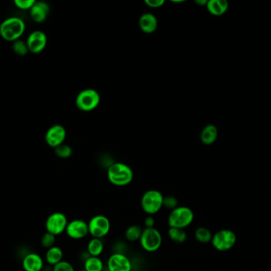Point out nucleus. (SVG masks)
I'll list each match as a JSON object with an SVG mask.
<instances>
[{
	"instance_id": "obj_26",
	"label": "nucleus",
	"mask_w": 271,
	"mask_h": 271,
	"mask_svg": "<svg viewBox=\"0 0 271 271\" xmlns=\"http://www.w3.org/2000/svg\"><path fill=\"white\" fill-rule=\"evenodd\" d=\"M55 235H53L50 232H47V231L41 238V244H42V247H45L46 249H49L50 247L55 246Z\"/></svg>"
},
{
	"instance_id": "obj_1",
	"label": "nucleus",
	"mask_w": 271,
	"mask_h": 271,
	"mask_svg": "<svg viewBox=\"0 0 271 271\" xmlns=\"http://www.w3.org/2000/svg\"><path fill=\"white\" fill-rule=\"evenodd\" d=\"M107 177L110 183L116 186H125L130 184L133 179V172L125 164L117 162L109 166Z\"/></svg>"
},
{
	"instance_id": "obj_27",
	"label": "nucleus",
	"mask_w": 271,
	"mask_h": 271,
	"mask_svg": "<svg viewBox=\"0 0 271 271\" xmlns=\"http://www.w3.org/2000/svg\"><path fill=\"white\" fill-rule=\"evenodd\" d=\"M163 207H164L166 209L172 210L175 209L178 207V201L174 196H167L163 198Z\"/></svg>"
},
{
	"instance_id": "obj_29",
	"label": "nucleus",
	"mask_w": 271,
	"mask_h": 271,
	"mask_svg": "<svg viewBox=\"0 0 271 271\" xmlns=\"http://www.w3.org/2000/svg\"><path fill=\"white\" fill-rule=\"evenodd\" d=\"M36 1L34 0H15L14 5L17 8L20 10H30L35 4Z\"/></svg>"
},
{
	"instance_id": "obj_13",
	"label": "nucleus",
	"mask_w": 271,
	"mask_h": 271,
	"mask_svg": "<svg viewBox=\"0 0 271 271\" xmlns=\"http://www.w3.org/2000/svg\"><path fill=\"white\" fill-rule=\"evenodd\" d=\"M26 44L30 52L33 54H39L46 48L47 38L46 34L41 30H35L28 37Z\"/></svg>"
},
{
	"instance_id": "obj_12",
	"label": "nucleus",
	"mask_w": 271,
	"mask_h": 271,
	"mask_svg": "<svg viewBox=\"0 0 271 271\" xmlns=\"http://www.w3.org/2000/svg\"><path fill=\"white\" fill-rule=\"evenodd\" d=\"M107 267L109 271H131L132 263L129 258L122 253H114L109 256Z\"/></svg>"
},
{
	"instance_id": "obj_4",
	"label": "nucleus",
	"mask_w": 271,
	"mask_h": 271,
	"mask_svg": "<svg viewBox=\"0 0 271 271\" xmlns=\"http://www.w3.org/2000/svg\"><path fill=\"white\" fill-rule=\"evenodd\" d=\"M163 198L158 190H148L141 198V208L148 215H156L162 209Z\"/></svg>"
},
{
	"instance_id": "obj_7",
	"label": "nucleus",
	"mask_w": 271,
	"mask_h": 271,
	"mask_svg": "<svg viewBox=\"0 0 271 271\" xmlns=\"http://www.w3.org/2000/svg\"><path fill=\"white\" fill-rule=\"evenodd\" d=\"M213 247L219 251H227L232 249L236 243V235L233 231L223 229L217 231L213 235Z\"/></svg>"
},
{
	"instance_id": "obj_32",
	"label": "nucleus",
	"mask_w": 271,
	"mask_h": 271,
	"mask_svg": "<svg viewBox=\"0 0 271 271\" xmlns=\"http://www.w3.org/2000/svg\"><path fill=\"white\" fill-rule=\"evenodd\" d=\"M145 228H154L156 221H155L153 215H147L144 221Z\"/></svg>"
},
{
	"instance_id": "obj_22",
	"label": "nucleus",
	"mask_w": 271,
	"mask_h": 271,
	"mask_svg": "<svg viewBox=\"0 0 271 271\" xmlns=\"http://www.w3.org/2000/svg\"><path fill=\"white\" fill-rule=\"evenodd\" d=\"M143 228L140 225H131L127 228L125 232V236L129 242L140 241L142 235Z\"/></svg>"
},
{
	"instance_id": "obj_19",
	"label": "nucleus",
	"mask_w": 271,
	"mask_h": 271,
	"mask_svg": "<svg viewBox=\"0 0 271 271\" xmlns=\"http://www.w3.org/2000/svg\"><path fill=\"white\" fill-rule=\"evenodd\" d=\"M63 252L61 248L57 246H54L47 249L46 253V263L52 267L63 261Z\"/></svg>"
},
{
	"instance_id": "obj_6",
	"label": "nucleus",
	"mask_w": 271,
	"mask_h": 271,
	"mask_svg": "<svg viewBox=\"0 0 271 271\" xmlns=\"http://www.w3.org/2000/svg\"><path fill=\"white\" fill-rule=\"evenodd\" d=\"M88 231L92 238L102 239L109 234L111 229L109 219L105 215H97L90 219L88 222Z\"/></svg>"
},
{
	"instance_id": "obj_16",
	"label": "nucleus",
	"mask_w": 271,
	"mask_h": 271,
	"mask_svg": "<svg viewBox=\"0 0 271 271\" xmlns=\"http://www.w3.org/2000/svg\"><path fill=\"white\" fill-rule=\"evenodd\" d=\"M206 6L210 14L214 16H221L227 12L229 4L226 0H210Z\"/></svg>"
},
{
	"instance_id": "obj_30",
	"label": "nucleus",
	"mask_w": 271,
	"mask_h": 271,
	"mask_svg": "<svg viewBox=\"0 0 271 271\" xmlns=\"http://www.w3.org/2000/svg\"><path fill=\"white\" fill-rule=\"evenodd\" d=\"M53 271H75L73 266L69 262L61 261L53 267Z\"/></svg>"
},
{
	"instance_id": "obj_34",
	"label": "nucleus",
	"mask_w": 271,
	"mask_h": 271,
	"mask_svg": "<svg viewBox=\"0 0 271 271\" xmlns=\"http://www.w3.org/2000/svg\"><path fill=\"white\" fill-rule=\"evenodd\" d=\"M85 271V270L83 269V270H81V271Z\"/></svg>"
},
{
	"instance_id": "obj_17",
	"label": "nucleus",
	"mask_w": 271,
	"mask_h": 271,
	"mask_svg": "<svg viewBox=\"0 0 271 271\" xmlns=\"http://www.w3.org/2000/svg\"><path fill=\"white\" fill-rule=\"evenodd\" d=\"M158 22L156 17L152 14H143L139 20V26L143 32L146 34H153L157 30Z\"/></svg>"
},
{
	"instance_id": "obj_33",
	"label": "nucleus",
	"mask_w": 271,
	"mask_h": 271,
	"mask_svg": "<svg viewBox=\"0 0 271 271\" xmlns=\"http://www.w3.org/2000/svg\"><path fill=\"white\" fill-rule=\"evenodd\" d=\"M197 4L199 5V6H206V4H207V2H208V1H206V0H197L196 2Z\"/></svg>"
},
{
	"instance_id": "obj_5",
	"label": "nucleus",
	"mask_w": 271,
	"mask_h": 271,
	"mask_svg": "<svg viewBox=\"0 0 271 271\" xmlns=\"http://www.w3.org/2000/svg\"><path fill=\"white\" fill-rule=\"evenodd\" d=\"M162 235L157 228H145L140 239L141 247L147 252H155L162 245Z\"/></svg>"
},
{
	"instance_id": "obj_3",
	"label": "nucleus",
	"mask_w": 271,
	"mask_h": 271,
	"mask_svg": "<svg viewBox=\"0 0 271 271\" xmlns=\"http://www.w3.org/2000/svg\"><path fill=\"white\" fill-rule=\"evenodd\" d=\"M194 219V213L191 208L186 206H178L175 209L170 211L168 225L170 227L186 229L193 223Z\"/></svg>"
},
{
	"instance_id": "obj_14",
	"label": "nucleus",
	"mask_w": 271,
	"mask_h": 271,
	"mask_svg": "<svg viewBox=\"0 0 271 271\" xmlns=\"http://www.w3.org/2000/svg\"><path fill=\"white\" fill-rule=\"evenodd\" d=\"M22 267L25 271H42L44 268L43 259L34 252L27 254L22 259Z\"/></svg>"
},
{
	"instance_id": "obj_28",
	"label": "nucleus",
	"mask_w": 271,
	"mask_h": 271,
	"mask_svg": "<svg viewBox=\"0 0 271 271\" xmlns=\"http://www.w3.org/2000/svg\"><path fill=\"white\" fill-rule=\"evenodd\" d=\"M55 153L59 158H67L71 157L72 154V150L69 146L63 144L61 146L55 148Z\"/></svg>"
},
{
	"instance_id": "obj_10",
	"label": "nucleus",
	"mask_w": 271,
	"mask_h": 271,
	"mask_svg": "<svg viewBox=\"0 0 271 271\" xmlns=\"http://www.w3.org/2000/svg\"><path fill=\"white\" fill-rule=\"evenodd\" d=\"M66 136H67V132L63 126L59 125V124L52 126L51 128L48 129L46 134V143L50 147L55 149L58 146L63 145Z\"/></svg>"
},
{
	"instance_id": "obj_23",
	"label": "nucleus",
	"mask_w": 271,
	"mask_h": 271,
	"mask_svg": "<svg viewBox=\"0 0 271 271\" xmlns=\"http://www.w3.org/2000/svg\"><path fill=\"white\" fill-rule=\"evenodd\" d=\"M168 235L171 241L176 243H182L187 239V234L185 229L170 227L168 230Z\"/></svg>"
},
{
	"instance_id": "obj_15",
	"label": "nucleus",
	"mask_w": 271,
	"mask_h": 271,
	"mask_svg": "<svg viewBox=\"0 0 271 271\" xmlns=\"http://www.w3.org/2000/svg\"><path fill=\"white\" fill-rule=\"evenodd\" d=\"M30 11L32 19L37 23H42L50 14V6L46 2H36Z\"/></svg>"
},
{
	"instance_id": "obj_8",
	"label": "nucleus",
	"mask_w": 271,
	"mask_h": 271,
	"mask_svg": "<svg viewBox=\"0 0 271 271\" xmlns=\"http://www.w3.org/2000/svg\"><path fill=\"white\" fill-rule=\"evenodd\" d=\"M100 102L99 92L94 89H86L80 92L76 98L77 108L83 112H90L97 108Z\"/></svg>"
},
{
	"instance_id": "obj_25",
	"label": "nucleus",
	"mask_w": 271,
	"mask_h": 271,
	"mask_svg": "<svg viewBox=\"0 0 271 271\" xmlns=\"http://www.w3.org/2000/svg\"><path fill=\"white\" fill-rule=\"evenodd\" d=\"M13 50H14V53L19 56H25L28 52H30L26 42L22 40H17L14 42Z\"/></svg>"
},
{
	"instance_id": "obj_20",
	"label": "nucleus",
	"mask_w": 271,
	"mask_h": 271,
	"mask_svg": "<svg viewBox=\"0 0 271 271\" xmlns=\"http://www.w3.org/2000/svg\"><path fill=\"white\" fill-rule=\"evenodd\" d=\"M87 249L90 256L99 257V255L103 253V249H104V245L102 239L92 238L87 243Z\"/></svg>"
},
{
	"instance_id": "obj_2",
	"label": "nucleus",
	"mask_w": 271,
	"mask_h": 271,
	"mask_svg": "<svg viewBox=\"0 0 271 271\" xmlns=\"http://www.w3.org/2000/svg\"><path fill=\"white\" fill-rule=\"evenodd\" d=\"M26 30L25 22L21 18L12 17L7 18L0 26V35L7 42L19 40Z\"/></svg>"
},
{
	"instance_id": "obj_31",
	"label": "nucleus",
	"mask_w": 271,
	"mask_h": 271,
	"mask_svg": "<svg viewBox=\"0 0 271 271\" xmlns=\"http://www.w3.org/2000/svg\"><path fill=\"white\" fill-rule=\"evenodd\" d=\"M145 3L151 8H160L163 6L165 1L164 0H146Z\"/></svg>"
},
{
	"instance_id": "obj_11",
	"label": "nucleus",
	"mask_w": 271,
	"mask_h": 271,
	"mask_svg": "<svg viewBox=\"0 0 271 271\" xmlns=\"http://www.w3.org/2000/svg\"><path fill=\"white\" fill-rule=\"evenodd\" d=\"M65 232L71 239L76 240L83 239L89 234L88 223L83 219H74L68 222Z\"/></svg>"
},
{
	"instance_id": "obj_18",
	"label": "nucleus",
	"mask_w": 271,
	"mask_h": 271,
	"mask_svg": "<svg viewBox=\"0 0 271 271\" xmlns=\"http://www.w3.org/2000/svg\"><path fill=\"white\" fill-rule=\"evenodd\" d=\"M218 136V131L216 126L214 124L206 125L201 133V141L207 146L212 145L216 142Z\"/></svg>"
},
{
	"instance_id": "obj_24",
	"label": "nucleus",
	"mask_w": 271,
	"mask_h": 271,
	"mask_svg": "<svg viewBox=\"0 0 271 271\" xmlns=\"http://www.w3.org/2000/svg\"><path fill=\"white\" fill-rule=\"evenodd\" d=\"M194 236L197 241L202 243H207L212 240L213 235L211 231L204 227H198L194 232Z\"/></svg>"
},
{
	"instance_id": "obj_9",
	"label": "nucleus",
	"mask_w": 271,
	"mask_h": 271,
	"mask_svg": "<svg viewBox=\"0 0 271 271\" xmlns=\"http://www.w3.org/2000/svg\"><path fill=\"white\" fill-rule=\"evenodd\" d=\"M68 220L64 214L62 212H54L46 219V231L57 236L65 232Z\"/></svg>"
},
{
	"instance_id": "obj_21",
	"label": "nucleus",
	"mask_w": 271,
	"mask_h": 271,
	"mask_svg": "<svg viewBox=\"0 0 271 271\" xmlns=\"http://www.w3.org/2000/svg\"><path fill=\"white\" fill-rule=\"evenodd\" d=\"M84 270L87 271H103L102 259L95 256H89L84 262Z\"/></svg>"
}]
</instances>
